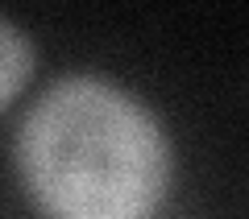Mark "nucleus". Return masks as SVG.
Segmentation results:
<instances>
[{"label": "nucleus", "instance_id": "1", "mask_svg": "<svg viewBox=\"0 0 249 219\" xmlns=\"http://www.w3.org/2000/svg\"><path fill=\"white\" fill-rule=\"evenodd\" d=\"M17 166L50 219H150L170 182V145L142 99L67 75L25 112Z\"/></svg>", "mask_w": 249, "mask_h": 219}, {"label": "nucleus", "instance_id": "2", "mask_svg": "<svg viewBox=\"0 0 249 219\" xmlns=\"http://www.w3.org/2000/svg\"><path fill=\"white\" fill-rule=\"evenodd\" d=\"M29 70H34V50L29 37L21 33L13 21L0 17V112L17 99V91L25 87Z\"/></svg>", "mask_w": 249, "mask_h": 219}]
</instances>
